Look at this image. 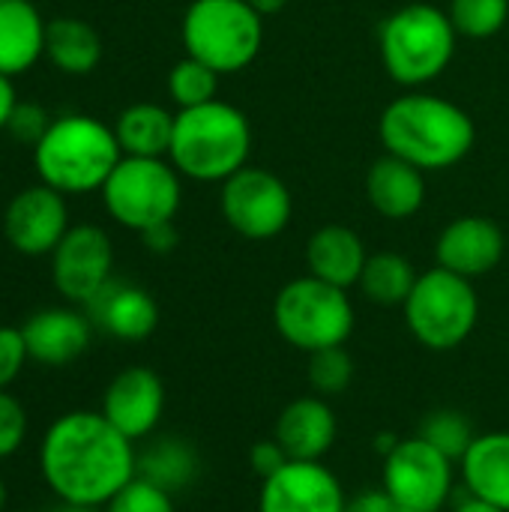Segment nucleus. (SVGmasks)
Instances as JSON below:
<instances>
[{"instance_id":"38","label":"nucleus","mask_w":509,"mask_h":512,"mask_svg":"<svg viewBox=\"0 0 509 512\" xmlns=\"http://www.w3.org/2000/svg\"><path fill=\"white\" fill-rule=\"evenodd\" d=\"M345 512H411L405 507H399L384 489H366L360 495H354L348 501V510Z\"/></svg>"},{"instance_id":"8","label":"nucleus","mask_w":509,"mask_h":512,"mask_svg":"<svg viewBox=\"0 0 509 512\" xmlns=\"http://www.w3.org/2000/svg\"><path fill=\"white\" fill-rule=\"evenodd\" d=\"M402 315L408 333L426 351L450 354L474 336L480 324V294L471 279L435 264L417 276Z\"/></svg>"},{"instance_id":"36","label":"nucleus","mask_w":509,"mask_h":512,"mask_svg":"<svg viewBox=\"0 0 509 512\" xmlns=\"http://www.w3.org/2000/svg\"><path fill=\"white\" fill-rule=\"evenodd\" d=\"M291 459H288V453L282 450V444L276 441V438H261V441H255L252 444V450H249V468L255 471V477L258 480H267V477H273L279 468H285Z\"/></svg>"},{"instance_id":"9","label":"nucleus","mask_w":509,"mask_h":512,"mask_svg":"<svg viewBox=\"0 0 509 512\" xmlns=\"http://www.w3.org/2000/svg\"><path fill=\"white\" fill-rule=\"evenodd\" d=\"M99 195L117 225L141 234L153 225L174 222L183 204V183L171 159L123 156Z\"/></svg>"},{"instance_id":"13","label":"nucleus","mask_w":509,"mask_h":512,"mask_svg":"<svg viewBox=\"0 0 509 512\" xmlns=\"http://www.w3.org/2000/svg\"><path fill=\"white\" fill-rule=\"evenodd\" d=\"M69 228L66 195L45 183L24 186L9 198L3 210V237L15 252L27 258L51 255Z\"/></svg>"},{"instance_id":"31","label":"nucleus","mask_w":509,"mask_h":512,"mask_svg":"<svg viewBox=\"0 0 509 512\" xmlns=\"http://www.w3.org/2000/svg\"><path fill=\"white\" fill-rule=\"evenodd\" d=\"M447 15L459 36L492 39L507 24L509 0H450Z\"/></svg>"},{"instance_id":"7","label":"nucleus","mask_w":509,"mask_h":512,"mask_svg":"<svg viewBox=\"0 0 509 512\" xmlns=\"http://www.w3.org/2000/svg\"><path fill=\"white\" fill-rule=\"evenodd\" d=\"M273 324L285 345L309 357L324 348L348 345L354 336L357 312L345 288L306 273L279 288L273 300Z\"/></svg>"},{"instance_id":"40","label":"nucleus","mask_w":509,"mask_h":512,"mask_svg":"<svg viewBox=\"0 0 509 512\" xmlns=\"http://www.w3.org/2000/svg\"><path fill=\"white\" fill-rule=\"evenodd\" d=\"M447 512H504V510H498V507H492V504H486V501H480V498H474V495L462 492V495H456V501L450 504V510Z\"/></svg>"},{"instance_id":"5","label":"nucleus","mask_w":509,"mask_h":512,"mask_svg":"<svg viewBox=\"0 0 509 512\" xmlns=\"http://www.w3.org/2000/svg\"><path fill=\"white\" fill-rule=\"evenodd\" d=\"M459 33L447 15L432 3H405L378 27V51L387 75L402 87L432 84L456 57Z\"/></svg>"},{"instance_id":"2","label":"nucleus","mask_w":509,"mask_h":512,"mask_svg":"<svg viewBox=\"0 0 509 512\" xmlns=\"http://www.w3.org/2000/svg\"><path fill=\"white\" fill-rule=\"evenodd\" d=\"M378 138L384 153H393L420 171H447L474 150L477 126L456 102L411 90L381 111Z\"/></svg>"},{"instance_id":"29","label":"nucleus","mask_w":509,"mask_h":512,"mask_svg":"<svg viewBox=\"0 0 509 512\" xmlns=\"http://www.w3.org/2000/svg\"><path fill=\"white\" fill-rule=\"evenodd\" d=\"M420 438H426L432 447H438L444 456H450L453 462H459L468 447L474 444V438L480 435L471 423V417L465 411H456V408H438V411H429L417 429Z\"/></svg>"},{"instance_id":"34","label":"nucleus","mask_w":509,"mask_h":512,"mask_svg":"<svg viewBox=\"0 0 509 512\" xmlns=\"http://www.w3.org/2000/svg\"><path fill=\"white\" fill-rule=\"evenodd\" d=\"M51 120H54V117H51L42 105H36V102H21V99H18V105H15V111H12V117H9V123H6V132H9L18 144L36 147V144L42 141V135L48 132Z\"/></svg>"},{"instance_id":"17","label":"nucleus","mask_w":509,"mask_h":512,"mask_svg":"<svg viewBox=\"0 0 509 512\" xmlns=\"http://www.w3.org/2000/svg\"><path fill=\"white\" fill-rule=\"evenodd\" d=\"M273 438L294 462H324L339 441L336 408L315 393L297 396L279 411Z\"/></svg>"},{"instance_id":"21","label":"nucleus","mask_w":509,"mask_h":512,"mask_svg":"<svg viewBox=\"0 0 509 512\" xmlns=\"http://www.w3.org/2000/svg\"><path fill=\"white\" fill-rule=\"evenodd\" d=\"M303 258H306L309 276L351 291V288H357V282L363 276L369 252H366L363 237L354 228L330 222L309 234Z\"/></svg>"},{"instance_id":"20","label":"nucleus","mask_w":509,"mask_h":512,"mask_svg":"<svg viewBox=\"0 0 509 512\" xmlns=\"http://www.w3.org/2000/svg\"><path fill=\"white\" fill-rule=\"evenodd\" d=\"M363 186L372 210L390 222H405L426 204V171L393 153H384L369 165Z\"/></svg>"},{"instance_id":"1","label":"nucleus","mask_w":509,"mask_h":512,"mask_svg":"<svg viewBox=\"0 0 509 512\" xmlns=\"http://www.w3.org/2000/svg\"><path fill=\"white\" fill-rule=\"evenodd\" d=\"M39 471L60 504L102 510L138 477V450L102 411H69L45 429Z\"/></svg>"},{"instance_id":"22","label":"nucleus","mask_w":509,"mask_h":512,"mask_svg":"<svg viewBox=\"0 0 509 512\" xmlns=\"http://www.w3.org/2000/svg\"><path fill=\"white\" fill-rule=\"evenodd\" d=\"M462 492L509 512V429L483 432L459 459Z\"/></svg>"},{"instance_id":"18","label":"nucleus","mask_w":509,"mask_h":512,"mask_svg":"<svg viewBox=\"0 0 509 512\" xmlns=\"http://www.w3.org/2000/svg\"><path fill=\"white\" fill-rule=\"evenodd\" d=\"M27 354L39 366H69L75 363L93 339V321L87 312L72 306H48L33 312L24 327Z\"/></svg>"},{"instance_id":"24","label":"nucleus","mask_w":509,"mask_h":512,"mask_svg":"<svg viewBox=\"0 0 509 512\" xmlns=\"http://www.w3.org/2000/svg\"><path fill=\"white\" fill-rule=\"evenodd\" d=\"M45 60L63 75H90L102 63V36L84 18L57 15L45 24Z\"/></svg>"},{"instance_id":"35","label":"nucleus","mask_w":509,"mask_h":512,"mask_svg":"<svg viewBox=\"0 0 509 512\" xmlns=\"http://www.w3.org/2000/svg\"><path fill=\"white\" fill-rule=\"evenodd\" d=\"M27 360L30 354L21 327H0V390H9V384L18 381Z\"/></svg>"},{"instance_id":"3","label":"nucleus","mask_w":509,"mask_h":512,"mask_svg":"<svg viewBox=\"0 0 509 512\" xmlns=\"http://www.w3.org/2000/svg\"><path fill=\"white\" fill-rule=\"evenodd\" d=\"M120 159L123 150L117 144L114 126L93 114L54 117L42 141L33 147L39 183L63 195L99 192Z\"/></svg>"},{"instance_id":"25","label":"nucleus","mask_w":509,"mask_h":512,"mask_svg":"<svg viewBox=\"0 0 509 512\" xmlns=\"http://www.w3.org/2000/svg\"><path fill=\"white\" fill-rule=\"evenodd\" d=\"M201 474V456L192 441L180 435L147 438L144 450H138V477L177 495L186 492Z\"/></svg>"},{"instance_id":"19","label":"nucleus","mask_w":509,"mask_h":512,"mask_svg":"<svg viewBox=\"0 0 509 512\" xmlns=\"http://www.w3.org/2000/svg\"><path fill=\"white\" fill-rule=\"evenodd\" d=\"M84 309L93 327L120 342H144L159 327V303L153 294L117 279H111Z\"/></svg>"},{"instance_id":"16","label":"nucleus","mask_w":509,"mask_h":512,"mask_svg":"<svg viewBox=\"0 0 509 512\" xmlns=\"http://www.w3.org/2000/svg\"><path fill=\"white\" fill-rule=\"evenodd\" d=\"M507 255V237L501 225L489 216H459L444 225V231L435 240V261L438 267L465 276V279H483L492 270L501 267Z\"/></svg>"},{"instance_id":"11","label":"nucleus","mask_w":509,"mask_h":512,"mask_svg":"<svg viewBox=\"0 0 509 512\" xmlns=\"http://www.w3.org/2000/svg\"><path fill=\"white\" fill-rule=\"evenodd\" d=\"M219 210L234 234H240L243 240L264 243L288 228L294 198L279 174L258 165H246L222 183Z\"/></svg>"},{"instance_id":"10","label":"nucleus","mask_w":509,"mask_h":512,"mask_svg":"<svg viewBox=\"0 0 509 512\" xmlns=\"http://www.w3.org/2000/svg\"><path fill=\"white\" fill-rule=\"evenodd\" d=\"M459 462L420 435H405L381 459V489L405 510L444 512L456 501Z\"/></svg>"},{"instance_id":"26","label":"nucleus","mask_w":509,"mask_h":512,"mask_svg":"<svg viewBox=\"0 0 509 512\" xmlns=\"http://www.w3.org/2000/svg\"><path fill=\"white\" fill-rule=\"evenodd\" d=\"M174 120L177 114H171L159 102H135V105H126L111 126H114L123 156L168 159Z\"/></svg>"},{"instance_id":"33","label":"nucleus","mask_w":509,"mask_h":512,"mask_svg":"<svg viewBox=\"0 0 509 512\" xmlns=\"http://www.w3.org/2000/svg\"><path fill=\"white\" fill-rule=\"evenodd\" d=\"M24 438H27L24 405L9 390H0V459L15 456L21 450Z\"/></svg>"},{"instance_id":"15","label":"nucleus","mask_w":509,"mask_h":512,"mask_svg":"<svg viewBox=\"0 0 509 512\" xmlns=\"http://www.w3.org/2000/svg\"><path fill=\"white\" fill-rule=\"evenodd\" d=\"M102 417L132 444L156 435L165 414V384L150 366L120 369L102 393Z\"/></svg>"},{"instance_id":"14","label":"nucleus","mask_w":509,"mask_h":512,"mask_svg":"<svg viewBox=\"0 0 509 512\" xmlns=\"http://www.w3.org/2000/svg\"><path fill=\"white\" fill-rule=\"evenodd\" d=\"M348 492L324 462H288L261 480L258 512H345Z\"/></svg>"},{"instance_id":"45","label":"nucleus","mask_w":509,"mask_h":512,"mask_svg":"<svg viewBox=\"0 0 509 512\" xmlns=\"http://www.w3.org/2000/svg\"><path fill=\"white\" fill-rule=\"evenodd\" d=\"M15 512H36V510H15Z\"/></svg>"},{"instance_id":"4","label":"nucleus","mask_w":509,"mask_h":512,"mask_svg":"<svg viewBox=\"0 0 509 512\" xmlns=\"http://www.w3.org/2000/svg\"><path fill=\"white\" fill-rule=\"evenodd\" d=\"M252 126L249 117L222 99L177 111L168 159L180 177L198 183H225L249 165Z\"/></svg>"},{"instance_id":"42","label":"nucleus","mask_w":509,"mask_h":512,"mask_svg":"<svg viewBox=\"0 0 509 512\" xmlns=\"http://www.w3.org/2000/svg\"><path fill=\"white\" fill-rule=\"evenodd\" d=\"M396 441H399V435H378V438H375V450H378V456L384 459V456L396 447Z\"/></svg>"},{"instance_id":"39","label":"nucleus","mask_w":509,"mask_h":512,"mask_svg":"<svg viewBox=\"0 0 509 512\" xmlns=\"http://www.w3.org/2000/svg\"><path fill=\"white\" fill-rule=\"evenodd\" d=\"M15 105H18L15 84H12V78H9V75H3V72H0V132H6V123H9V117H12Z\"/></svg>"},{"instance_id":"37","label":"nucleus","mask_w":509,"mask_h":512,"mask_svg":"<svg viewBox=\"0 0 509 512\" xmlns=\"http://www.w3.org/2000/svg\"><path fill=\"white\" fill-rule=\"evenodd\" d=\"M141 243H144V249L153 252V255H168V252H174L177 243H180L177 225H174V222L153 225V228L141 231Z\"/></svg>"},{"instance_id":"12","label":"nucleus","mask_w":509,"mask_h":512,"mask_svg":"<svg viewBox=\"0 0 509 512\" xmlns=\"http://www.w3.org/2000/svg\"><path fill=\"white\" fill-rule=\"evenodd\" d=\"M114 279V243L99 225H72L51 252L54 291L72 303L87 306Z\"/></svg>"},{"instance_id":"6","label":"nucleus","mask_w":509,"mask_h":512,"mask_svg":"<svg viewBox=\"0 0 509 512\" xmlns=\"http://www.w3.org/2000/svg\"><path fill=\"white\" fill-rule=\"evenodd\" d=\"M189 57L219 75L243 72L264 48V15L246 0H192L180 21Z\"/></svg>"},{"instance_id":"23","label":"nucleus","mask_w":509,"mask_h":512,"mask_svg":"<svg viewBox=\"0 0 509 512\" xmlns=\"http://www.w3.org/2000/svg\"><path fill=\"white\" fill-rule=\"evenodd\" d=\"M45 18L30 0L0 3V72L18 78L45 57Z\"/></svg>"},{"instance_id":"27","label":"nucleus","mask_w":509,"mask_h":512,"mask_svg":"<svg viewBox=\"0 0 509 512\" xmlns=\"http://www.w3.org/2000/svg\"><path fill=\"white\" fill-rule=\"evenodd\" d=\"M417 276L420 273L414 270L411 258H405L402 252H375L369 255L357 288L372 306L402 309L417 285Z\"/></svg>"},{"instance_id":"28","label":"nucleus","mask_w":509,"mask_h":512,"mask_svg":"<svg viewBox=\"0 0 509 512\" xmlns=\"http://www.w3.org/2000/svg\"><path fill=\"white\" fill-rule=\"evenodd\" d=\"M219 78L222 75L216 69L186 54L183 60L171 66L165 87H168L171 102L183 111V108H198V105L219 99Z\"/></svg>"},{"instance_id":"30","label":"nucleus","mask_w":509,"mask_h":512,"mask_svg":"<svg viewBox=\"0 0 509 512\" xmlns=\"http://www.w3.org/2000/svg\"><path fill=\"white\" fill-rule=\"evenodd\" d=\"M354 372H357L354 369V357L348 354L345 345L315 351L306 360L309 393H315L321 399H336V396H342L354 384Z\"/></svg>"},{"instance_id":"41","label":"nucleus","mask_w":509,"mask_h":512,"mask_svg":"<svg viewBox=\"0 0 509 512\" xmlns=\"http://www.w3.org/2000/svg\"><path fill=\"white\" fill-rule=\"evenodd\" d=\"M249 6H255L261 15H276V12H282L291 0H246Z\"/></svg>"},{"instance_id":"46","label":"nucleus","mask_w":509,"mask_h":512,"mask_svg":"<svg viewBox=\"0 0 509 512\" xmlns=\"http://www.w3.org/2000/svg\"><path fill=\"white\" fill-rule=\"evenodd\" d=\"M0 3H6V0H0Z\"/></svg>"},{"instance_id":"32","label":"nucleus","mask_w":509,"mask_h":512,"mask_svg":"<svg viewBox=\"0 0 509 512\" xmlns=\"http://www.w3.org/2000/svg\"><path fill=\"white\" fill-rule=\"evenodd\" d=\"M102 512H177V504L171 492L135 477L102 507Z\"/></svg>"},{"instance_id":"43","label":"nucleus","mask_w":509,"mask_h":512,"mask_svg":"<svg viewBox=\"0 0 509 512\" xmlns=\"http://www.w3.org/2000/svg\"><path fill=\"white\" fill-rule=\"evenodd\" d=\"M54 512H99V507H75V504H60Z\"/></svg>"},{"instance_id":"44","label":"nucleus","mask_w":509,"mask_h":512,"mask_svg":"<svg viewBox=\"0 0 509 512\" xmlns=\"http://www.w3.org/2000/svg\"><path fill=\"white\" fill-rule=\"evenodd\" d=\"M6 510V483H3V477H0V512Z\"/></svg>"}]
</instances>
